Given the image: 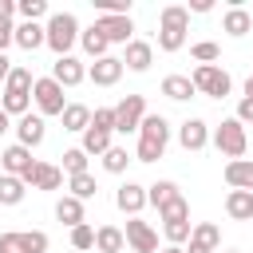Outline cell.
Masks as SVG:
<instances>
[{
    "label": "cell",
    "mask_w": 253,
    "mask_h": 253,
    "mask_svg": "<svg viewBox=\"0 0 253 253\" xmlns=\"http://www.w3.org/2000/svg\"><path fill=\"white\" fill-rule=\"evenodd\" d=\"M12 130H16V142L28 146V150H36V146L47 138V123H43V115H32V111H28L24 119H16Z\"/></svg>",
    "instance_id": "cell-9"
},
{
    "label": "cell",
    "mask_w": 253,
    "mask_h": 253,
    "mask_svg": "<svg viewBox=\"0 0 253 253\" xmlns=\"http://www.w3.org/2000/svg\"><path fill=\"white\" fill-rule=\"evenodd\" d=\"M210 8H213V0H190V12H198V16L210 12Z\"/></svg>",
    "instance_id": "cell-47"
},
{
    "label": "cell",
    "mask_w": 253,
    "mask_h": 253,
    "mask_svg": "<svg viewBox=\"0 0 253 253\" xmlns=\"http://www.w3.org/2000/svg\"><path fill=\"white\" fill-rule=\"evenodd\" d=\"M158 28H182V32H190V8L186 4H166L158 12Z\"/></svg>",
    "instance_id": "cell-30"
},
{
    "label": "cell",
    "mask_w": 253,
    "mask_h": 253,
    "mask_svg": "<svg viewBox=\"0 0 253 253\" xmlns=\"http://www.w3.org/2000/svg\"><path fill=\"white\" fill-rule=\"evenodd\" d=\"M249 221H253V217H249Z\"/></svg>",
    "instance_id": "cell-53"
},
{
    "label": "cell",
    "mask_w": 253,
    "mask_h": 253,
    "mask_svg": "<svg viewBox=\"0 0 253 253\" xmlns=\"http://www.w3.org/2000/svg\"><path fill=\"white\" fill-rule=\"evenodd\" d=\"M182 47H186L182 28H158V51H182Z\"/></svg>",
    "instance_id": "cell-35"
},
{
    "label": "cell",
    "mask_w": 253,
    "mask_h": 253,
    "mask_svg": "<svg viewBox=\"0 0 253 253\" xmlns=\"http://www.w3.org/2000/svg\"><path fill=\"white\" fill-rule=\"evenodd\" d=\"M4 130H12V119H8L4 111H0V134H4Z\"/></svg>",
    "instance_id": "cell-49"
},
{
    "label": "cell",
    "mask_w": 253,
    "mask_h": 253,
    "mask_svg": "<svg viewBox=\"0 0 253 253\" xmlns=\"http://www.w3.org/2000/svg\"><path fill=\"white\" fill-rule=\"evenodd\" d=\"M95 249L99 253H123L126 249V233L119 225H99L95 229Z\"/></svg>",
    "instance_id": "cell-24"
},
{
    "label": "cell",
    "mask_w": 253,
    "mask_h": 253,
    "mask_svg": "<svg viewBox=\"0 0 253 253\" xmlns=\"http://www.w3.org/2000/svg\"><path fill=\"white\" fill-rule=\"evenodd\" d=\"M123 233H126V245H130L134 253H158V233H154V225H150V221L130 217Z\"/></svg>",
    "instance_id": "cell-10"
},
{
    "label": "cell",
    "mask_w": 253,
    "mask_h": 253,
    "mask_svg": "<svg viewBox=\"0 0 253 253\" xmlns=\"http://www.w3.org/2000/svg\"><path fill=\"white\" fill-rule=\"evenodd\" d=\"M233 119H237L241 126H249V123H253V99H249V95H241V103H237V115H233Z\"/></svg>",
    "instance_id": "cell-45"
},
{
    "label": "cell",
    "mask_w": 253,
    "mask_h": 253,
    "mask_svg": "<svg viewBox=\"0 0 253 253\" xmlns=\"http://www.w3.org/2000/svg\"><path fill=\"white\" fill-rule=\"evenodd\" d=\"M158 253H186L182 245H166V249H158Z\"/></svg>",
    "instance_id": "cell-50"
},
{
    "label": "cell",
    "mask_w": 253,
    "mask_h": 253,
    "mask_svg": "<svg viewBox=\"0 0 253 253\" xmlns=\"http://www.w3.org/2000/svg\"><path fill=\"white\" fill-rule=\"evenodd\" d=\"M79 146H83V154H99V158H103V154H107V150H111L115 142H111V130L87 126V130H83V142H79Z\"/></svg>",
    "instance_id": "cell-29"
},
{
    "label": "cell",
    "mask_w": 253,
    "mask_h": 253,
    "mask_svg": "<svg viewBox=\"0 0 253 253\" xmlns=\"http://www.w3.org/2000/svg\"><path fill=\"white\" fill-rule=\"evenodd\" d=\"M134 162V154H126V146H111L103 154V170L107 174H126V166Z\"/></svg>",
    "instance_id": "cell-31"
},
{
    "label": "cell",
    "mask_w": 253,
    "mask_h": 253,
    "mask_svg": "<svg viewBox=\"0 0 253 253\" xmlns=\"http://www.w3.org/2000/svg\"><path fill=\"white\" fill-rule=\"evenodd\" d=\"M87 158H91V154H83V146H71V150H63V174H67V178H75V174H87Z\"/></svg>",
    "instance_id": "cell-32"
},
{
    "label": "cell",
    "mask_w": 253,
    "mask_h": 253,
    "mask_svg": "<svg viewBox=\"0 0 253 253\" xmlns=\"http://www.w3.org/2000/svg\"><path fill=\"white\" fill-rule=\"evenodd\" d=\"M32 103H36V115H43V119H63V111H67L63 87H59L51 75L36 79V87H32Z\"/></svg>",
    "instance_id": "cell-3"
},
{
    "label": "cell",
    "mask_w": 253,
    "mask_h": 253,
    "mask_svg": "<svg viewBox=\"0 0 253 253\" xmlns=\"http://www.w3.org/2000/svg\"><path fill=\"white\" fill-rule=\"evenodd\" d=\"M229 162L233 158H245V146H249V134H245V126L237 123V119H221L217 126H213V138H210Z\"/></svg>",
    "instance_id": "cell-4"
},
{
    "label": "cell",
    "mask_w": 253,
    "mask_h": 253,
    "mask_svg": "<svg viewBox=\"0 0 253 253\" xmlns=\"http://www.w3.org/2000/svg\"><path fill=\"white\" fill-rule=\"evenodd\" d=\"M150 63H154V43H146V40H130L126 51H123V67L142 75V71H150Z\"/></svg>",
    "instance_id": "cell-16"
},
{
    "label": "cell",
    "mask_w": 253,
    "mask_h": 253,
    "mask_svg": "<svg viewBox=\"0 0 253 253\" xmlns=\"http://www.w3.org/2000/svg\"><path fill=\"white\" fill-rule=\"evenodd\" d=\"M51 79H55L59 87H79V83L87 79V63L75 59V55H63V59L51 63Z\"/></svg>",
    "instance_id": "cell-13"
},
{
    "label": "cell",
    "mask_w": 253,
    "mask_h": 253,
    "mask_svg": "<svg viewBox=\"0 0 253 253\" xmlns=\"http://www.w3.org/2000/svg\"><path fill=\"white\" fill-rule=\"evenodd\" d=\"M95 28L107 36V43H123V47H126V43L134 40V20H130V16H99Z\"/></svg>",
    "instance_id": "cell-11"
},
{
    "label": "cell",
    "mask_w": 253,
    "mask_h": 253,
    "mask_svg": "<svg viewBox=\"0 0 253 253\" xmlns=\"http://www.w3.org/2000/svg\"><path fill=\"white\" fill-rule=\"evenodd\" d=\"M32 87H36V79H32L28 67H12V75L4 79V91H28L32 95Z\"/></svg>",
    "instance_id": "cell-38"
},
{
    "label": "cell",
    "mask_w": 253,
    "mask_h": 253,
    "mask_svg": "<svg viewBox=\"0 0 253 253\" xmlns=\"http://www.w3.org/2000/svg\"><path fill=\"white\" fill-rule=\"evenodd\" d=\"M43 43H47V28H43V24H28V20L16 24V47L36 51V47H43Z\"/></svg>",
    "instance_id": "cell-20"
},
{
    "label": "cell",
    "mask_w": 253,
    "mask_h": 253,
    "mask_svg": "<svg viewBox=\"0 0 253 253\" xmlns=\"http://www.w3.org/2000/svg\"><path fill=\"white\" fill-rule=\"evenodd\" d=\"M174 198H182V190H178V182H170V178H162V182H154V186H146V202H150L154 210H162V206H170Z\"/></svg>",
    "instance_id": "cell-27"
},
{
    "label": "cell",
    "mask_w": 253,
    "mask_h": 253,
    "mask_svg": "<svg viewBox=\"0 0 253 253\" xmlns=\"http://www.w3.org/2000/svg\"><path fill=\"white\" fill-rule=\"evenodd\" d=\"M71 245H75L79 253H87V249H95V229H91L87 221H83V225H75V229H71Z\"/></svg>",
    "instance_id": "cell-42"
},
{
    "label": "cell",
    "mask_w": 253,
    "mask_h": 253,
    "mask_svg": "<svg viewBox=\"0 0 253 253\" xmlns=\"http://www.w3.org/2000/svg\"><path fill=\"white\" fill-rule=\"evenodd\" d=\"M99 16H130V0H91Z\"/></svg>",
    "instance_id": "cell-40"
},
{
    "label": "cell",
    "mask_w": 253,
    "mask_h": 253,
    "mask_svg": "<svg viewBox=\"0 0 253 253\" xmlns=\"http://www.w3.org/2000/svg\"><path fill=\"white\" fill-rule=\"evenodd\" d=\"M245 95H249V99H253V79H245Z\"/></svg>",
    "instance_id": "cell-51"
},
{
    "label": "cell",
    "mask_w": 253,
    "mask_h": 253,
    "mask_svg": "<svg viewBox=\"0 0 253 253\" xmlns=\"http://www.w3.org/2000/svg\"><path fill=\"white\" fill-rule=\"evenodd\" d=\"M190 55H194L198 63H217V59H221V47H217L213 40H198V43H190Z\"/></svg>",
    "instance_id": "cell-37"
},
{
    "label": "cell",
    "mask_w": 253,
    "mask_h": 253,
    "mask_svg": "<svg viewBox=\"0 0 253 253\" xmlns=\"http://www.w3.org/2000/svg\"><path fill=\"white\" fill-rule=\"evenodd\" d=\"M12 43H16V24L12 20H0V55H8Z\"/></svg>",
    "instance_id": "cell-44"
},
{
    "label": "cell",
    "mask_w": 253,
    "mask_h": 253,
    "mask_svg": "<svg viewBox=\"0 0 253 253\" xmlns=\"http://www.w3.org/2000/svg\"><path fill=\"white\" fill-rule=\"evenodd\" d=\"M221 32H225V36H233V40L249 36V32H253V12H245L241 4H233V8L221 16Z\"/></svg>",
    "instance_id": "cell-19"
},
{
    "label": "cell",
    "mask_w": 253,
    "mask_h": 253,
    "mask_svg": "<svg viewBox=\"0 0 253 253\" xmlns=\"http://www.w3.org/2000/svg\"><path fill=\"white\" fill-rule=\"evenodd\" d=\"M16 12H20V4H16V0H0V20H12Z\"/></svg>",
    "instance_id": "cell-46"
},
{
    "label": "cell",
    "mask_w": 253,
    "mask_h": 253,
    "mask_svg": "<svg viewBox=\"0 0 253 253\" xmlns=\"http://www.w3.org/2000/svg\"><path fill=\"white\" fill-rule=\"evenodd\" d=\"M217 245H221V229L213 221H198L186 241V253H217Z\"/></svg>",
    "instance_id": "cell-15"
},
{
    "label": "cell",
    "mask_w": 253,
    "mask_h": 253,
    "mask_svg": "<svg viewBox=\"0 0 253 253\" xmlns=\"http://www.w3.org/2000/svg\"><path fill=\"white\" fill-rule=\"evenodd\" d=\"M225 253H241V249H225Z\"/></svg>",
    "instance_id": "cell-52"
},
{
    "label": "cell",
    "mask_w": 253,
    "mask_h": 253,
    "mask_svg": "<svg viewBox=\"0 0 253 253\" xmlns=\"http://www.w3.org/2000/svg\"><path fill=\"white\" fill-rule=\"evenodd\" d=\"M190 79H194L198 95H210V99H225V95H229V87H233L229 71H225V67H217V63H198Z\"/></svg>",
    "instance_id": "cell-5"
},
{
    "label": "cell",
    "mask_w": 253,
    "mask_h": 253,
    "mask_svg": "<svg viewBox=\"0 0 253 253\" xmlns=\"http://www.w3.org/2000/svg\"><path fill=\"white\" fill-rule=\"evenodd\" d=\"M225 186L253 194V158H233V162H225Z\"/></svg>",
    "instance_id": "cell-18"
},
{
    "label": "cell",
    "mask_w": 253,
    "mask_h": 253,
    "mask_svg": "<svg viewBox=\"0 0 253 253\" xmlns=\"http://www.w3.org/2000/svg\"><path fill=\"white\" fill-rule=\"evenodd\" d=\"M20 16H24L28 24H40V20L47 16V0H20Z\"/></svg>",
    "instance_id": "cell-41"
},
{
    "label": "cell",
    "mask_w": 253,
    "mask_h": 253,
    "mask_svg": "<svg viewBox=\"0 0 253 253\" xmlns=\"http://www.w3.org/2000/svg\"><path fill=\"white\" fill-rule=\"evenodd\" d=\"M24 198H28V182L12 178V174H0V206H20Z\"/></svg>",
    "instance_id": "cell-28"
},
{
    "label": "cell",
    "mask_w": 253,
    "mask_h": 253,
    "mask_svg": "<svg viewBox=\"0 0 253 253\" xmlns=\"http://www.w3.org/2000/svg\"><path fill=\"white\" fill-rule=\"evenodd\" d=\"M158 217H162V225H166V221H190V202H186V198H174L170 206L158 210Z\"/></svg>",
    "instance_id": "cell-39"
},
{
    "label": "cell",
    "mask_w": 253,
    "mask_h": 253,
    "mask_svg": "<svg viewBox=\"0 0 253 253\" xmlns=\"http://www.w3.org/2000/svg\"><path fill=\"white\" fill-rule=\"evenodd\" d=\"M142 119H146V99L142 95H126V99L115 103V130L119 134H138Z\"/></svg>",
    "instance_id": "cell-6"
},
{
    "label": "cell",
    "mask_w": 253,
    "mask_h": 253,
    "mask_svg": "<svg viewBox=\"0 0 253 253\" xmlns=\"http://www.w3.org/2000/svg\"><path fill=\"white\" fill-rule=\"evenodd\" d=\"M225 213L233 221H249L253 217V194L249 190H229L225 194Z\"/></svg>",
    "instance_id": "cell-23"
},
{
    "label": "cell",
    "mask_w": 253,
    "mask_h": 253,
    "mask_svg": "<svg viewBox=\"0 0 253 253\" xmlns=\"http://www.w3.org/2000/svg\"><path fill=\"white\" fill-rule=\"evenodd\" d=\"M123 59L119 55H103V59H95L91 67H87V79L95 83V87H115L119 79H123Z\"/></svg>",
    "instance_id": "cell-12"
},
{
    "label": "cell",
    "mask_w": 253,
    "mask_h": 253,
    "mask_svg": "<svg viewBox=\"0 0 253 253\" xmlns=\"http://www.w3.org/2000/svg\"><path fill=\"white\" fill-rule=\"evenodd\" d=\"M0 253H32V249H28V229H8V233H0Z\"/></svg>",
    "instance_id": "cell-34"
},
{
    "label": "cell",
    "mask_w": 253,
    "mask_h": 253,
    "mask_svg": "<svg viewBox=\"0 0 253 253\" xmlns=\"http://www.w3.org/2000/svg\"><path fill=\"white\" fill-rule=\"evenodd\" d=\"M249 79H253V75H249Z\"/></svg>",
    "instance_id": "cell-54"
},
{
    "label": "cell",
    "mask_w": 253,
    "mask_h": 253,
    "mask_svg": "<svg viewBox=\"0 0 253 253\" xmlns=\"http://www.w3.org/2000/svg\"><path fill=\"white\" fill-rule=\"evenodd\" d=\"M162 233H166V245H182V249H186V241H190L194 225H190V221H166V225H162Z\"/></svg>",
    "instance_id": "cell-36"
},
{
    "label": "cell",
    "mask_w": 253,
    "mask_h": 253,
    "mask_svg": "<svg viewBox=\"0 0 253 253\" xmlns=\"http://www.w3.org/2000/svg\"><path fill=\"white\" fill-rule=\"evenodd\" d=\"M91 126L115 134V107H95V111H91Z\"/></svg>",
    "instance_id": "cell-43"
},
{
    "label": "cell",
    "mask_w": 253,
    "mask_h": 253,
    "mask_svg": "<svg viewBox=\"0 0 253 253\" xmlns=\"http://www.w3.org/2000/svg\"><path fill=\"white\" fill-rule=\"evenodd\" d=\"M55 221H63L67 229L83 225V221H87V213H83V202H79V198H71V194H63V198L55 202Z\"/></svg>",
    "instance_id": "cell-21"
},
{
    "label": "cell",
    "mask_w": 253,
    "mask_h": 253,
    "mask_svg": "<svg viewBox=\"0 0 253 253\" xmlns=\"http://www.w3.org/2000/svg\"><path fill=\"white\" fill-rule=\"evenodd\" d=\"M12 67H16V63H12V59H8V55H0V83H4V79H8V75H12Z\"/></svg>",
    "instance_id": "cell-48"
},
{
    "label": "cell",
    "mask_w": 253,
    "mask_h": 253,
    "mask_svg": "<svg viewBox=\"0 0 253 253\" xmlns=\"http://www.w3.org/2000/svg\"><path fill=\"white\" fill-rule=\"evenodd\" d=\"M210 138H213V130H210V123H206V119H186V123L178 126V146H182V150H190V154L206 150V146H210Z\"/></svg>",
    "instance_id": "cell-8"
},
{
    "label": "cell",
    "mask_w": 253,
    "mask_h": 253,
    "mask_svg": "<svg viewBox=\"0 0 253 253\" xmlns=\"http://www.w3.org/2000/svg\"><path fill=\"white\" fill-rule=\"evenodd\" d=\"M79 47L91 55V63H95V59H103V55H111V43H107V36H103L95 24H91V28H83V36H79Z\"/></svg>",
    "instance_id": "cell-25"
},
{
    "label": "cell",
    "mask_w": 253,
    "mask_h": 253,
    "mask_svg": "<svg viewBox=\"0 0 253 253\" xmlns=\"http://www.w3.org/2000/svg\"><path fill=\"white\" fill-rule=\"evenodd\" d=\"M87 126H91V107H87V103H67V111H63V130L83 134Z\"/></svg>",
    "instance_id": "cell-26"
},
{
    "label": "cell",
    "mask_w": 253,
    "mask_h": 253,
    "mask_svg": "<svg viewBox=\"0 0 253 253\" xmlns=\"http://www.w3.org/2000/svg\"><path fill=\"white\" fill-rule=\"evenodd\" d=\"M115 206H119L126 217H138L142 206H150V202H146V186H138V182H123V186L115 190Z\"/></svg>",
    "instance_id": "cell-14"
},
{
    "label": "cell",
    "mask_w": 253,
    "mask_h": 253,
    "mask_svg": "<svg viewBox=\"0 0 253 253\" xmlns=\"http://www.w3.org/2000/svg\"><path fill=\"white\" fill-rule=\"evenodd\" d=\"M170 146V123L162 115H146L142 126H138V150H134V162H158Z\"/></svg>",
    "instance_id": "cell-1"
},
{
    "label": "cell",
    "mask_w": 253,
    "mask_h": 253,
    "mask_svg": "<svg viewBox=\"0 0 253 253\" xmlns=\"http://www.w3.org/2000/svg\"><path fill=\"white\" fill-rule=\"evenodd\" d=\"M67 190H71V198H79V202H91L95 198V178L91 174H75V178H67Z\"/></svg>",
    "instance_id": "cell-33"
},
{
    "label": "cell",
    "mask_w": 253,
    "mask_h": 253,
    "mask_svg": "<svg viewBox=\"0 0 253 253\" xmlns=\"http://www.w3.org/2000/svg\"><path fill=\"white\" fill-rule=\"evenodd\" d=\"M162 95L174 99V103H186V99L198 95V87H194L190 75H166V79H162Z\"/></svg>",
    "instance_id": "cell-22"
},
{
    "label": "cell",
    "mask_w": 253,
    "mask_h": 253,
    "mask_svg": "<svg viewBox=\"0 0 253 253\" xmlns=\"http://www.w3.org/2000/svg\"><path fill=\"white\" fill-rule=\"evenodd\" d=\"M0 166H4V174H12V178H32V170L40 166V158H32V150L28 146H20V142H12L4 154H0Z\"/></svg>",
    "instance_id": "cell-7"
},
{
    "label": "cell",
    "mask_w": 253,
    "mask_h": 253,
    "mask_svg": "<svg viewBox=\"0 0 253 253\" xmlns=\"http://www.w3.org/2000/svg\"><path fill=\"white\" fill-rule=\"evenodd\" d=\"M43 28H47V47L55 51V59L71 55V47H75L79 36H83V28H79V20H75L71 12H51Z\"/></svg>",
    "instance_id": "cell-2"
},
{
    "label": "cell",
    "mask_w": 253,
    "mask_h": 253,
    "mask_svg": "<svg viewBox=\"0 0 253 253\" xmlns=\"http://www.w3.org/2000/svg\"><path fill=\"white\" fill-rule=\"evenodd\" d=\"M28 186H32V190H43V194H55V190L63 186V166H55V162H40V166L32 170Z\"/></svg>",
    "instance_id": "cell-17"
}]
</instances>
